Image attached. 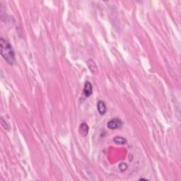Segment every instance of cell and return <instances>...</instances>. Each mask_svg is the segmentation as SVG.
<instances>
[{"mask_svg":"<svg viewBox=\"0 0 181 181\" xmlns=\"http://www.w3.org/2000/svg\"><path fill=\"white\" fill-rule=\"evenodd\" d=\"M86 64H87V66L88 67V68H89L90 72L93 73V74H97L98 72H99V70H98V67L93 59H88V60L86 61Z\"/></svg>","mask_w":181,"mask_h":181,"instance_id":"cell-4","label":"cell"},{"mask_svg":"<svg viewBox=\"0 0 181 181\" xmlns=\"http://www.w3.org/2000/svg\"><path fill=\"white\" fill-rule=\"evenodd\" d=\"M113 142L116 144L123 145V144H125L127 143V139L124 137H122V136H115V137L113 139Z\"/></svg>","mask_w":181,"mask_h":181,"instance_id":"cell-7","label":"cell"},{"mask_svg":"<svg viewBox=\"0 0 181 181\" xmlns=\"http://www.w3.org/2000/svg\"><path fill=\"white\" fill-rule=\"evenodd\" d=\"M0 47H1V55L8 64L13 65L15 62V53L12 46L7 40L0 38Z\"/></svg>","mask_w":181,"mask_h":181,"instance_id":"cell-1","label":"cell"},{"mask_svg":"<svg viewBox=\"0 0 181 181\" xmlns=\"http://www.w3.org/2000/svg\"><path fill=\"white\" fill-rule=\"evenodd\" d=\"M88 130H89V128H88V125L86 122H82L80 125L79 127V134L82 136H86L88 133Z\"/></svg>","mask_w":181,"mask_h":181,"instance_id":"cell-6","label":"cell"},{"mask_svg":"<svg viewBox=\"0 0 181 181\" xmlns=\"http://www.w3.org/2000/svg\"><path fill=\"white\" fill-rule=\"evenodd\" d=\"M118 168L121 172H125V171L128 169V165L126 163H120V164H119Z\"/></svg>","mask_w":181,"mask_h":181,"instance_id":"cell-8","label":"cell"},{"mask_svg":"<svg viewBox=\"0 0 181 181\" xmlns=\"http://www.w3.org/2000/svg\"><path fill=\"white\" fill-rule=\"evenodd\" d=\"M122 126V122L118 117H115L108 122L107 127L110 130H116V129H120Z\"/></svg>","mask_w":181,"mask_h":181,"instance_id":"cell-2","label":"cell"},{"mask_svg":"<svg viewBox=\"0 0 181 181\" xmlns=\"http://www.w3.org/2000/svg\"><path fill=\"white\" fill-rule=\"evenodd\" d=\"M93 93V86L89 82H86L84 87V94L86 97L88 98Z\"/></svg>","mask_w":181,"mask_h":181,"instance_id":"cell-3","label":"cell"},{"mask_svg":"<svg viewBox=\"0 0 181 181\" xmlns=\"http://www.w3.org/2000/svg\"><path fill=\"white\" fill-rule=\"evenodd\" d=\"M97 108L100 114L101 115H105L107 112V106L105 102L103 101H99L97 104Z\"/></svg>","mask_w":181,"mask_h":181,"instance_id":"cell-5","label":"cell"},{"mask_svg":"<svg viewBox=\"0 0 181 181\" xmlns=\"http://www.w3.org/2000/svg\"><path fill=\"white\" fill-rule=\"evenodd\" d=\"M1 124H2V126L6 130H9V125L6 121L4 120L3 118H1Z\"/></svg>","mask_w":181,"mask_h":181,"instance_id":"cell-9","label":"cell"}]
</instances>
